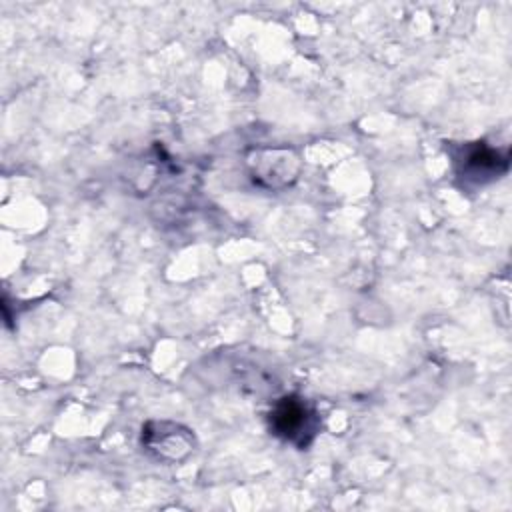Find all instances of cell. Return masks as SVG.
I'll return each mask as SVG.
<instances>
[{
    "mask_svg": "<svg viewBox=\"0 0 512 512\" xmlns=\"http://www.w3.org/2000/svg\"><path fill=\"white\" fill-rule=\"evenodd\" d=\"M268 426L276 438L296 446L298 450H306L320 432V418L314 406H310L302 396L290 394L272 406Z\"/></svg>",
    "mask_w": 512,
    "mask_h": 512,
    "instance_id": "1",
    "label": "cell"
},
{
    "mask_svg": "<svg viewBox=\"0 0 512 512\" xmlns=\"http://www.w3.org/2000/svg\"><path fill=\"white\" fill-rule=\"evenodd\" d=\"M458 162V176L464 182L474 184H488L496 180L500 174L508 170L510 164V150L508 148H492L484 142L466 144L462 154L456 158Z\"/></svg>",
    "mask_w": 512,
    "mask_h": 512,
    "instance_id": "4",
    "label": "cell"
},
{
    "mask_svg": "<svg viewBox=\"0 0 512 512\" xmlns=\"http://www.w3.org/2000/svg\"><path fill=\"white\" fill-rule=\"evenodd\" d=\"M250 178L256 186L282 190L292 186L300 172L302 160L290 148H258L246 156Z\"/></svg>",
    "mask_w": 512,
    "mask_h": 512,
    "instance_id": "2",
    "label": "cell"
},
{
    "mask_svg": "<svg viewBox=\"0 0 512 512\" xmlns=\"http://www.w3.org/2000/svg\"><path fill=\"white\" fill-rule=\"evenodd\" d=\"M142 446L162 462H178L194 450V436L182 424L152 420L142 426Z\"/></svg>",
    "mask_w": 512,
    "mask_h": 512,
    "instance_id": "3",
    "label": "cell"
}]
</instances>
